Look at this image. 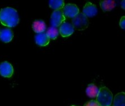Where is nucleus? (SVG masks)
Masks as SVG:
<instances>
[{"mask_svg": "<svg viewBox=\"0 0 125 106\" xmlns=\"http://www.w3.org/2000/svg\"><path fill=\"white\" fill-rule=\"evenodd\" d=\"M0 22L3 25L12 28L19 22L17 11L12 7H5L0 10Z\"/></svg>", "mask_w": 125, "mask_h": 106, "instance_id": "nucleus-1", "label": "nucleus"}, {"mask_svg": "<svg viewBox=\"0 0 125 106\" xmlns=\"http://www.w3.org/2000/svg\"><path fill=\"white\" fill-rule=\"evenodd\" d=\"M113 101V94L108 88H100L96 96V102L100 106H111Z\"/></svg>", "mask_w": 125, "mask_h": 106, "instance_id": "nucleus-2", "label": "nucleus"}, {"mask_svg": "<svg viewBox=\"0 0 125 106\" xmlns=\"http://www.w3.org/2000/svg\"><path fill=\"white\" fill-rule=\"evenodd\" d=\"M89 21L88 18L83 14L79 12L78 14L72 19V25L74 29L77 30H84L88 27Z\"/></svg>", "mask_w": 125, "mask_h": 106, "instance_id": "nucleus-3", "label": "nucleus"}, {"mask_svg": "<svg viewBox=\"0 0 125 106\" xmlns=\"http://www.w3.org/2000/svg\"><path fill=\"white\" fill-rule=\"evenodd\" d=\"M66 20L62 9L54 10L51 16V24L52 27L57 28L64 22Z\"/></svg>", "mask_w": 125, "mask_h": 106, "instance_id": "nucleus-4", "label": "nucleus"}, {"mask_svg": "<svg viewBox=\"0 0 125 106\" xmlns=\"http://www.w3.org/2000/svg\"><path fill=\"white\" fill-rule=\"evenodd\" d=\"M62 10L65 18L67 17L73 19L79 13V9L77 6L72 3H69L64 6Z\"/></svg>", "mask_w": 125, "mask_h": 106, "instance_id": "nucleus-5", "label": "nucleus"}, {"mask_svg": "<svg viewBox=\"0 0 125 106\" xmlns=\"http://www.w3.org/2000/svg\"><path fill=\"white\" fill-rule=\"evenodd\" d=\"M14 73V69L11 64L7 61L0 64V75L5 77H10Z\"/></svg>", "mask_w": 125, "mask_h": 106, "instance_id": "nucleus-6", "label": "nucleus"}, {"mask_svg": "<svg viewBox=\"0 0 125 106\" xmlns=\"http://www.w3.org/2000/svg\"><path fill=\"white\" fill-rule=\"evenodd\" d=\"M74 28L69 22H64L60 26L59 33L63 37H67L73 34L74 32Z\"/></svg>", "mask_w": 125, "mask_h": 106, "instance_id": "nucleus-7", "label": "nucleus"}, {"mask_svg": "<svg viewBox=\"0 0 125 106\" xmlns=\"http://www.w3.org/2000/svg\"><path fill=\"white\" fill-rule=\"evenodd\" d=\"M83 14L87 18H92L97 14L98 9L95 5L91 2H87L85 5L83 10Z\"/></svg>", "mask_w": 125, "mask_h": 106, "instance_id": "nucleus-8", "label": "nucleus"}, {"mask_svg": "<svg viewBox=\"0 0 125 106\" xmlns=\"http://www.w3.org/2000/svg\"><path fill=\"white\" fill-rule=\"evenodd\" d=\"M35 42L36 44L39 46L44 47L50 43V39L45 33H39L35 36Z\"/></svg>", "mask_w": 125, "mask_h": 106, "instance_id": "nucleus-9", "label": "nucleus"}, {"mask_svg": "<svg viewBox=\"0 0 125 106\" xmlns=\"http://www.w3.org/2000/svg\"><path fill=\"white\" fill-rule=\"evenodd\" d=\"M14 33L10 29H3L0 32V39L4 43H9L12 41Z\"/></svg>", "mask_w": 125, "mask_h": 106, "instance_id": "nucleus-10", "label": "nucleus"}, {"mask_svg": "<svg viewBox=\"0 0 125 106\" xmlns=\"http://www.w3.org/2000/svg\"><path fill=\"white\" fill-rule=\"evenodd\" d=\"M100 6L104 12L113 10L115 6V3L113 0H104L100 2Z\"/></svg>", "mask_w": 125, "mask_h": 106, "instance_id": "nucleus-11", "label": "nucleus"}, {"mask_svg": "<svg viewBox=\"0 0 125 106\" xmlns=\"http://www.w3.org/2000/svg\"><path fill=\"white\" fill-rule=\"evenodd\" d=\"M32 28L34 32L38 34L44 33L46 30V25L45 22L42 20H37L33 22Z\"/></svg>", "mask_w": 125, "mask_h": 106, "instance_id": "nucleus-12", "label": "nucleus"}, {"mask_svg": "<svg viewBox=\"0 0 125 106\" xmlns=\"http://www.w3.org/2000/svg\"><path fill=\"white\" fill-rule=\"evenodd\" d=\"M113 106H125V94L121 92L115 95Z\"/></svg>", "mask_w": 125, "mask_h": 106, "instance_id": "nucleus-13", "label": "nucleus"}, {"mask_svg": "<svg viewBox=\"0 0 125 106\" xmlns=\"http://www.w3.org/2000/svg\"><path fill=\"white\" fill-rule=\"evenodd\" d=\"M98 91L99 89L95 85L90 84L86 89V94L90 98H95L97 96Z\"/></svg>", "mask_w": 125, "mask_h": 106, "instance_id": "nucleus-14", "label": "nucleus"}, {"mask_svg": "<svg viewBox=\"0 0 125 106\" xmlns=\"http://www.w3.org/2000/svg\"><path fill=\"white\" fill-rule=\"evenodd\" d=\"M65 3L63 0H50L49 1V6L51 9L55 10H61L64 7Z\"/></svg>", "mask_w": 125, "mask_h": 106, "instance_id": "nucleus-15", "label": "nucleus"}, {"mask_svg": "<svg viewBox=\"0 0 125 106\" xmlns=\"http://www.w3.org/2000/svg\"><path fill=\"white\" fill-rule=\"evenodd\" d=\"M45 33L50 39H56L59 34V31L57 29V28L51 26L47 29Z\"/></svg>", "mask_w": 125, "mask_h": 106, "instance_id": "nucleus-16", "label": "nucleus"}, {"mask_svg": "<svg viewBox=\"0 0 125 106\" xmlns=\"http://www.w3.org/2000/svg\"><path fill=\"white\" fill-rule=\"evenodd\" d=\"M84 106H100L96 101L92 100V101H89L87 102V103H85Z\"/></svg>", "mask_w": 125, "mask_h": 106, "instance_id": "nucleus-17", "label": "nucleus"}, {"mask_svg": "<svg viewBox=\"0 0 125 106\" xmlns=\"http://www.w3.org/2000/svg\"><path fill=\"white\" fill-rule=\"evenodd\" d=\"M120 26L122 29H125V16H123L122 18H121V20H120Z\"/></svg>", "mask_w": 125, "mask_h": 106, "instance_id": "nucleus-18", "label": "nucleus"}, {"mask_svg": "<svg viewBox=\"0 0 125 106\" xmlns=\"http://www.w3.org/2000/svg\"><path fill=\"white\" fill-rule=\"evenodd\" d=\"M121 7L124 9V10H125V1L124 0H123V1L121 2Z\"/></svg>", "mask_w": 125, "mask_h": 106, "instance_id": "nucleus-19", "label": "nucleus"}, {"mask_svg": "<svg viewBox=\"0 0 125 106\" xmlns=\"http://www.w3.org/2000/svg\"></svg>", "mask_w": 125, "mask_h": 106, "instance_id": "nucleus-20", "label": "nucleus"}]
</instances>
